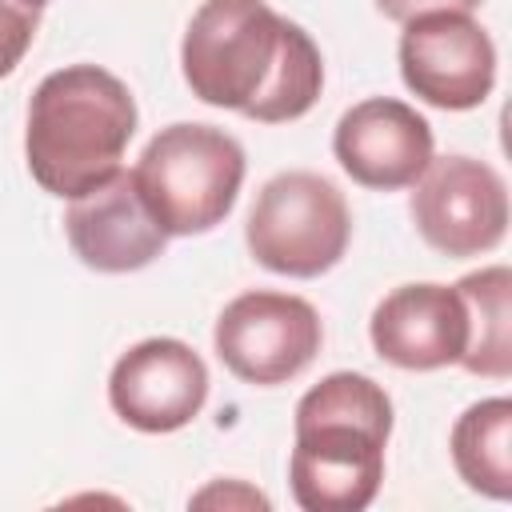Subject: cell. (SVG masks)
I'll use <instances>...</instances> for the list:
<instances>
[{
    "label": "cell",
    "instance_id": "1",
    "mask_svg": "<svg viewBox=\"0 0 512 512\" xmlns=\"http://www.w3.org/2000/svg\"><path fill=\"white\" fill-rule=\"evenodd\" d=\"M180 72L196 100L256 124L300 120L324 88L316 40L268 0H204L184 28Z\"/></svg>",
    "mask_w": 512,
    "mask_h": 512
},
{
    "label": "cell",
    "instance_id": "2",
    "mask_svg": "<svg viewBox=\"0 0 512 512\" xmlns=\"http://www.w3.org/2000/svg\"><path fill=\"white\" fill-rule=\"evenodd\" d=\"M392 400L364 372H332L296 404L288 460L292 500L304 512H360L384 480Z\"/></svg>",
    "mask_w": 512,
    "mask_h": 512
},
{
    "label": "cell",
    "instance_id": "3",
    "mask_svg": "<svg viewBox=\"0 0 512 512\" xmlns=\"http://www.w3.org/2000/svg\"><path fill=\"white\" fill-rule=\"evenodd\" d=\"M132 132L136 100L128 84L100 64H68L32 92L24 160L48 196L76 200L120 172Z\"/></svg>",
    "mask_w": 512,
    "mask_h": 512
},
{
    "label": "cell",
    "instance_id": "4",
    "mask_svg": "<svg viewBox=\"0 0 512 512\" xmlns=\"http://www.w3.org/2000/svg\"><path fill=\"white\" fill-rule=\"evenodd\" d=\"M244 168L236 136L212 124L180 120L144 144L132 180L144 208L168 236H200L224 224L236 208Z\"/></svg>",
    "mask_w": 512,
    "mask_h": 512
},
{
    "label": "cell",
    "instance_id": "5",
    "mask_svg": "<svg viewBox=\"0 0 512 512\" xmlns=\"http://www.w3.org/2000/svg\"><path fill=\"white\" fill-rule=\"evenodd\" d=\"M352 240V212L344 192L308 168L276 172L260 192L244 224L252 260L276 276L312 280L332 272Z\"/></svg>",
    "mask_w": 512,
    "mask_h": 512
},
{
    "label": "cell",
    "instance_id": "6",
    "mask_svg": "<svg viewBox=\"0 0 512 512\" xmlns=\"http://www.w3.org/2000/svg\"><path fill=\"white\" fill-rule=\"evenodd\" d=\"M220 364L256 388L296 380L324 344L320 312L292 292L252 288L224 304L212 328Z\"/></svg>",
    "mask_w": 512,
    "mask_h": 512
},
{
    "label": "cell",
    "instance_id": "7",
    "mask_svg": "<svg viewBox=\"0 0 512 512\" xmlns=\"http://www.w3.org/2000/svg\"><path fill=\"white\" fill-rule=\"evenodd\" d=\"M412 224L428 248L452 260L492 252L508 232V184L476 156H432L412 184Z\"/></svg>",
    "mask_w": 512,
    "mask_h": 512
},
{
    "label": "cell",
    "instance_id": "8",
    "mask_svg": "<svg viewBox=\"0 0 512 512\" xmlns=\"http://www.w3.org/2000/svg\"><path fill=\"white\" fill-rule=\"evenodd\" d=\"M400 76L424 104L468 112L496 88V44L472 12H420L400 32Z\"/></svg>",
    "mask_w": 512,
    "mask_h": 512
},
{
    "label": "cell",
    "instance_id": "9",
    "mask_svg": "<svg viewBox=\"0 0 512 512\" xmlns=\"http://www.w3.org/2000/svg\"><path fill=\"white\" fill-rule=\"evenodd\" d=\"M208 400V364L176 336H148L132 344L108 376L112 412L148 436L176 432L200 416Z\"/></svg>",
    "mask_w": 512,
    "mask_h": 512
},
{
    "label": "cell",
    "instance_id": "10",
    "mask_svg": "<svg viewBox=\"0 0 512 512\" xmlns=\"http://www.w3.org/2000/svg\"><path fill=\"white\" fill-rule=\"evenodd\" d=\"M432 124L396 96H368L352 104L332 132L340 168L376 192L412 188L432 164Z\"/></svg>",
    "mask_w": 512,
    "mask_h": 512
},
{
    "label": "cell",
    "instance_id": "11",
    "mask_svg": "<svg viewBox=\"0 0 512 512\" xmlns=\"http://www.w3.org/2000/svg\"><path fill=\"white\" fill-rule=\"evenodd\" d=\"M368 336L380 360L404 372H436L460 364L468 348V308L456 284H400L368 320Z\"/></svg>",
    "mask_w": 512,
    "mask_h": 512
},
{
    "label": "cell",
    "instance_id": "12",
    "mask_svg": "<svg viewBox=\"0 0 512 512\" xmlns=\"http://www.w3.org/2000/svg\"><path fill=\"white\" fill-rule=\"evenodd\" d=\"M64 232L76 260L108 276L148 268L168 244V232L152 220L132 172L124 168L108 176L100 188L72 200V208L64 212Z\"/></svg>",
    "mask_w": 512,
    "mask_h": 512
},
{
    "label": "cell",
    "instance_id": "13",
    "mask_svg": "<svg viewBox=\"0 0 512 512\" xmlns=\"http://www.w3.org/2000/svg\"><path fill=\"white\" fill-rule=\"evenodd\" d=\"M448 448L460 480L472 492L488 500L512 496V400L508 396H488L468 404L452 424Z\"/></svg>",
    "mask_w": 512,
    "mask_h": 512
},
{
    "label": "cell",
    "instance_id": "14",
    "mask_svg": "<svg viewBox=\"0 0 512 512\" xmlns=\"http://www.w3.org/2000/svg\"><path fill=\"white\" fill-rule=\"evenodd\" d=\"M456 292L468 308V348L460 368L488 380L512 376V272L488 264L456 280Z\"/></svg>",
    "mask_w": 512,
    "mask_h": 512
},
{
    "label": "cell",
    "instance_id": "15",
    "mask_svg": "<svg viewBox=\"0 0 512 512\" xmlns=\"http://www.w3.org/2000/svg\"><path fill=\"white\" fill-rule=\"evenodd\" d=\"M36 28H40V8L24 0H0V80L20 68L24 52L36 40Z\"/></svg>",
    "mask_w": 512,
    "mask_h": 512
},
{
    "label": "cell",
    "instance_id": "16",
    "mask_svg": "<svg viewBox=\"0 0 512 512\" xmlns=\"http://www.w3.org/2000/svg\"><path fill=\"white\" fill-rule=\"evenodd\" d=\"M192 504L196 508H272V500L244 480H216L204 492H196Z\"/></svg>",
    "mask_w": 512,
    "mask_h": 512
},
{
    "label": "cell",
    "instance_id": "17",
    "mask_svg": "<svg viewBox=\"0 0 512 512\" xmlns=\"http://www.w3.org/2000/svg\"><path fill=\"white\" fill-rule=\"evenodd\" d=\"M372 4H376V12H380L384 20H396V24H404V20H412V16H420V12H436V8L472 12L480 0H372Z\"/></svg>",
    "mask_w": 512,
    "mask_h": 512
},
{
    "label": "cell",
    "instance_id": "18",
    "mask_svg": "<svg viewBox=\"0 0 512 512\" xmlns=\"http://www.w3.org/2000/svg\"><path fill=\"white\" fill-rule=\"evenodd\" d=\"M24 4H32V8H44V4H48V0H24Z\"/></svg>",
    "mask_w": 512,
    "mask_h": 512
}]
</instances>
